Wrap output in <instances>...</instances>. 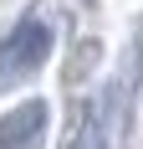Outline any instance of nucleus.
<instances>
[{"instance_id": "1", "label": "nucleus", "mask_w": 143, "mask_h": 149, "mask_svg": "<svg viewBox=\"0 0 143 149\" xmlns=\"http://www.w3.org/2000/svg\"><path fill=\"white\" fill-rule=\"evenodd\" d=\"M51 57V26L46 21H21V26L0 41V72L15 77V72H31Z\"/></svg>"}, {"instance_id": "2", "label": "nucleus", "mask_w": 143, "mask_h": 149, "mask_svg": "<svg viewBox=\"0 0 143 149\" xmlns=\"http://www.w3.org/2000/svg\"><path fill=\"white\" fill-rule=\"evenodd\" d=\"M46 139V103H21L10 113H0V149H41Z\"/></svg>"}]
</instances>
